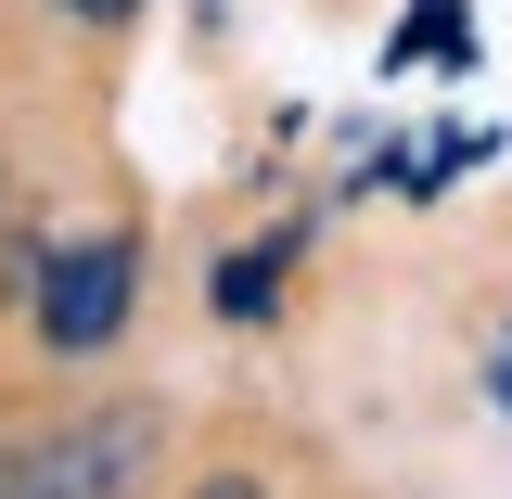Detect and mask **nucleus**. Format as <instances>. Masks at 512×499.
Wrapping results in <instances>:
<instances>
[{
	"label": "nucleus",
	"instance_id": "f257e3e1",
	"mask_svg": "<svg viewBox=\"0 0 512 499\" xmlns=\"http://www.w3.org/2000/svg\"><path fill=\"white\" fill-rule=\"evenodd\" d=\"M154 461H167L154 397H103V410L52 423L39 448H13V461H0V499H141Z\"/></svg>",
	"mask_w": 512,
	"mask_h": 499
},
{
	"label": "nucleus",
	"instance_id": "f03ea898",
	"mask_svg": "<svg viewBox=\"0 0 512 499\" xmlns=\"http://www.w3.org/2000/svg\"><path fill=\"white\" fill-rule=\"evenodd\" d=\"M128 282H141V256L116 231H90V244H52L39 269V346L52 359H90V346H116L128 333Z\"/></svg>",
	"mask_w": 512,
	"mask_h": 499
},
{
	"label": "nucleus",
	"instance_id": "20e7f679",
	"mask_svg": "<svg viewBox=\"0 0 512 499\" xmlns=\"http://www.w3.org/2000/svg\"><path fill=\"white\" fill-rule=\"evenodd\" d=\"M192 499H269V487H256V474H205Z\"/></svg>",
	"mask_w": 512,
	"mask_h": 499
},
{
	"label": "nucleus",
	"instance_id": "7ed1b4c3",
	"mask_svg": "<svg viewBox=\"0 0 512 499\" xmlns=\"http://www.w3.org/2000/svg\"><path fill=\"white\" fill-rule=\"evenodd\" d=\"M52 13H77V26H116V13H141V0H52Z\"/></svg>",
	"mask_w": 512,
	"mask_h": 499
}]
</instances>
